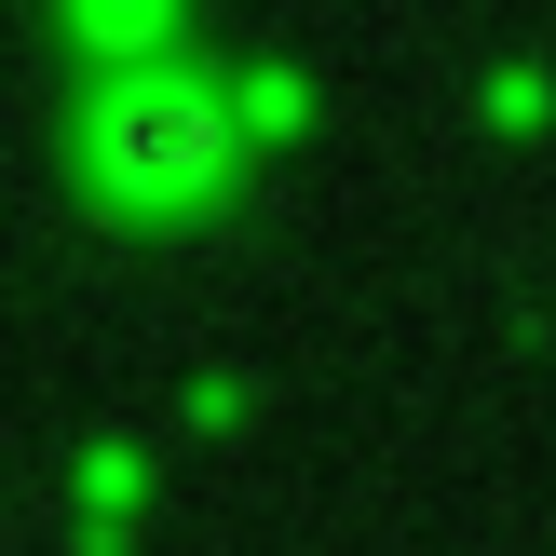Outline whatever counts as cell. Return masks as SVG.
Here are the masks:
<instances>
[{"label":"cell","instance_id":"1","mask_svg":"<svg viewBox=\"0 0 556 556\" xmlns=\"http://www.w3.org/2000/svg\"><path fill=\"white\" fill-rule=\"evenodd\" d=\"M217 163H231V136H217V109L177 96V81H163V96H123L96 123V177L123 190V204H204Z\"/></svg>","mask_w":556,"mask_h":556}]
</instances>
